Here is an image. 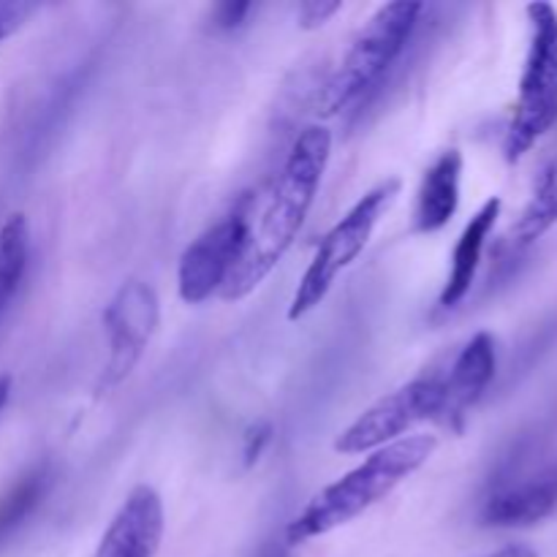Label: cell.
I'll use <instances>...</instances> for the list:
<instances>
[{"instance_id":"obj_1","label":"cell","mask_w":557,"mask_h":557,"mask_svg":"<svg viewBox=\"0 0 557 557\" xmlns=\"http://www.w3.org/2000/svg\"><path fill=\"white\" fill-rule=\"evenodd\" d=\"M332 156V131L326 125H308L299 131L286 163L275 180L270 201L256 223H250L248 245L223 286V302H243L256 292L297 243L305 221L315 205Z\"/></svg>"},{"instance_id":"obj_2","label":"cell","mask_w":557,"mask_h":557,"mask_svg":"<svg viewBox=\"0 0 557 557\" xmlns=\"http://www.w3.org/2000/svg\"><path fill=\"white\" fill-rule=\"evenodd\" d=\"M435 449L438 438L419 433L370 451L354 471L326 484L302 506V511L288 522L286 544L299 547L362 517L364 511L389 498L419 468L428 466Z\"/></svg>"},{"instance_id":"obj_3","label":"cell","mask_w":557,"mask_h":557,"mask_svg":"<svg viewBox=\"0 0 557 557\" xmlns=\"http://www.w3.org/2000/svg\"><path fill=\"white\" fill-rule=\"evenodd\" d=\"M422 3H386L359 27L354 41L348 44L346 54L335 65L324 85L313 98L315 117H337L343 109L357 103L368 90H373L386 71L397 63L403 49L408 47L417 27Z\"/></svg>"},{"instance_id":"obj_4","label":"cell","mask_w":557,"mask_h":557,"mask_svg":"<svg viewBox=\"0 0 557 557\" xmlns=\"http://www.w3.org/2000/svg\"><path fill=\"white\" fill-rule=\"evenodd\" d=\"M525 14L531 44L517 87L515 112L504 136V156L509 163L531 152L557 123V9L536 0L528 5Z\"/></svg>"},{"instance_id":"obj_5","label":"cell","mask_w":557,"mask_h":557,"mask_svg":"<svg viewBox=\"0 0 557 557\" xmlns=\"http://www.w3.org/2000/svg\"><path fill=\"white\" fill-rule=\"evenodd\" d=\"M400 190L403 183L397 177L381 180L368 194L359 196L357 205L321 237L313 261L308 264L305 275L299 277V286L294 292L292 305H288V321L305 319L330 297L337 277L364 253V248L373 239L375 226L389 212V207L395 205Z\"/></svg>"},{"instance_id":"obj_6","label":"cell","mask_w":557,"mask_h":557,"mask_svg":"<svg viewBox=\"0 0 557 557\" xmlns=\"http://www.w3.org/2000/svg\"><path fill=\"white\" fill-rule=\"evenodd\" d=\"M161 326V299L141 277H128L103 308L109 357L96 381V397L117 389L136 370Z\"/></svg>"},{"instance_id":"obj_7","label":"cell","mask_w":557,"mask_h":557,"mask_svg":"<svg viewBox=\"0 0 557 557\" xmlns=\"http://www.w3.org/2000/svg\"><path fill=\"white\" fill-rule=\"evenodd\" d=\"M441 379L424 375L408 384L397 386L395 392L375 400L368 411L359 413L346 430L335 438L337 455H370V451L389 446L406 438L408 430L417 424L438 419L441 411Z\"/></svg>"},{"instance_id":"obj_8","label":"cell","mask_w":557,"mask_h":557,"mask_svg":"<svg viewBox=\"0 0 557 557\" xmlns=\"http://www.w3.org/2000/svg\"><path fill=\"white\" fill-rule=\"evenodd\" d=\"M250 221L245 212H234L201 232L183 250L177 264V294L185 305H201L223 292L248 245Z\"/></svg>"},{"instance_id":"obj_9","label":"cell","mask_w":557,"mask_h":557,"mask_svg":"<svg viewBox=\"0 0 557 557\" xmlns=\"http://www.w3.org/2000/svg\"><path fill=\"white\" fill-rule=\"evenodd\" d=\"M163 531L166 515L161 495L150 484H136L103 531L92 557H156Z\"/></svg>"},{"instance_id":"obj_10","label":"cell","mask_w":557,"mask_h":557,"mask_svg":"<svg viewBox=\"0 0 557 557\" xmlns=\"http://www.w3.org/2000/svg\"><path fill=\"white\" fill-rule=\"evenodd\" d=\"M495 348L498 346H495V337L490 332H476L457 354L449 375L441 379L444 397H441L438 422L455 433H460L468 411L482 400L487 386L493 384L495 370H498V351Z\"/></svg>"},{"instance_id":"obj_11","label":"cell","mask_w":557,"mask_h":557,"mask_svg":"<svg viewBox=\"0 0 557 557\" xmlns=\"http://www.w3.org/2000/svg\"><path fill=\"white\" fill-rule=\"evenodd\" d=\"M462 190V152L457 147L444 150L428 172L422 174V185L417 190L413 207V234H435L451 223L460 210Z\"/></svg>"},{"instance_id":"obj_12","label":"cell","mask_w":557,"mask_h":557,"mask_svg":"<svg viewBox=\"0 0 557 557\" xmlns=\"http://www.w3.org/2000/svg\"><path fill=\"white\" fill-rule=\"evenodd\" d=\"M500 207H504V201H500L498 196H493V199H487L479 207L476 215H473L471 221L466 223V228H462L460 239H457L455 250H451L449 277H446L444 288H441V308H457L473 288L479 264H482L484 245H487L490 234H493L495 223H498Z\"/></svg>"},{"instance_id":"obj_13","label":"cell","mask_w":557,"mask_h":557,"mask_svg":"<svg viewBox=\"0 0 557 557\" xmlns=\"http://www.w3.org/2000/svg\"><path fill=\"white\" fill-rule=\"evenodd\" d=\"M557 509V468L525 484L493 495L482 509V522L490 528H522L547 520Z\"/></svg>"},{"instance_id":"obj_14","label":"cell","mask_w":557,"mask_h":557,"mask_svg":"<svg viewBox=\"0 0 557 557\" xmlns=\"http://www.w3.org/2000/svg\"><path fill=\"white\" fill-rule=\"evenodd\" d=\"M557 226V156L539 174L536 188L528 199L525 210L520 212L517 223L511 226V248H531L533 243L553 232Z\"/></svg>"},{"instance_id":"obj_15","label":"cell","mask_w":557,"mask_h":557,"mask_svg":"<svg viewBox=\"0 0 557 557\" xmlns=\"http://www.w3.org/2000/svg\"><path fill=\"white\" fill-rule=\"evenodd\" d=\"M49 484H52V471H49L47 462H41V466H33L30 471L22 473V476L0 495V547H3L5 542H11V536L30 520L33 511L41 506Z\"/></svg>"},{"instance_id":"obj_16","label":"cell","mask_w":557,"mask_h":557,"mask_svg":"<svg viewBox=\"0 0 557 557\" xmlns=\"http://www.w3.org/2000/svg\"><path fill=\"white\" fill-rule=\"evenodd\" d=\"M30 259V223L25 212H14L0 226V313L20 292Z\"/></svg>"},{"instance_id":"obj_17","label":"cell","mask_w":557,"mask_h":557,"mask_svg":"<svg viewBox=\"0 0 557 557\" xmlns=\"http://www.w3.org/2000/svg\"><path fill=\"white\" fill-rule=\"evenodd\" d=\"M341 9V0H305V3H299L297 11L299 27H302V30H319V27H324Z\"/></svg>"},{"instance_id":"obj_18","label":"cell","mask_w":557,"mask_h":557,"mask_svg":"<svg viewBox=\"0 0 557 557\" xmlns=\"http://www.w3.org/2000/svg\"><path fill=\"white\" fill-rule=\"evenodd\" d=\"M36 3H25V0H0V44L14 36L36 14Z\"/></svg>"},{"instance_id":"obj_19","label":"cell","mask_w":557,"mask_h":557,"mask_svg":"<svg viewBox=\"0 0 557 557\" xmlns=\"http://www.w3.org/2000/svg\"><path fill=\"white\" fill-rule=\"evenodd\" d=\"M272 441V424L270 422H256L245 430V444H243V462L245 468H253L261 460L264 449Z\"/></svg>"},{"instance_id":"obj_20","label":"cell","mask_w":557,"mask_h":557,"mask_svg":"<svg viewBox=\"0 0 557 557\" xmlns=\"http://www.w3.org/2000/svg\"><path fill=\"white\" fill-rule=\"evenodd\" d=\"M250 11V3H221L215 11H212V25L218 30H232L239 22L245 20V14Z\"/></svg>"},{"instance_id":"obj_21","label":"cell","mask_w":557,"mask_h":557,"mask_svg":"<svg viewBox=\"0 0 557 557\" xmlns=\"http://www.w3.org/2000/svg\"><path fill=\"white\" fill-rule=\"evenodd\" d=\"M484 557H539V553L533 547H528V544H509V547H500Z\"/></svg>"},{"instance_id":"obj_22","label":"cell","mask_w":557,"mask_h":557,"mask_svg":"<svg viewBox=\"0 0 557 557\" xmlns=\"http://www.w3.org/2000/svg\"><path fill=\"white\" fill-rule=\"evenodd\" d=\"M9 397H11V375H0V413H3Z\"/></svg>"}]
</instances>
